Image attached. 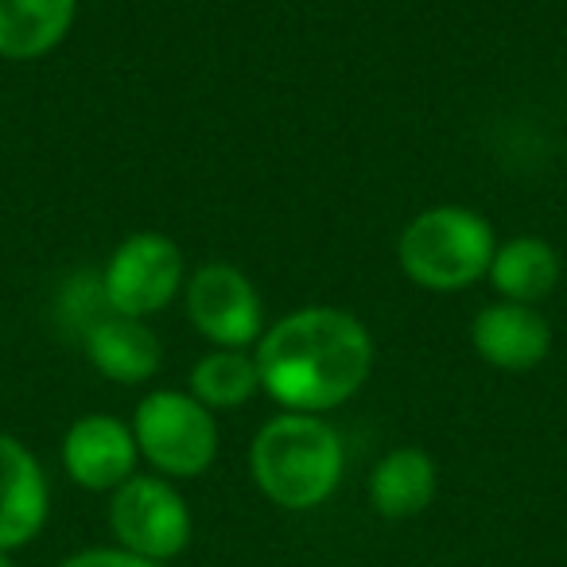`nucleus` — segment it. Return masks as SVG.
<instances>
[{
  "instance_id": "obj_16",
  "label": "nucleus",
  "mask_w": 567,
  "mask_h": 567,
  "mask_svg": "<svg viewBox=\"0 0 567 567\" xmlns=\"http://www.w3.org/2000/svg\"><path fill=\"white\" fill-rule=\"evenodd\" d=\"M59 567H164V564H152V559H141L125 548H82L74 556H66Z\"/></svg>"
},
{
  "instance_id": "obj_8",
  "label": "nucleus",
  "mask_w": 567,
  "mask_h": 567,
  "mask_svg": "<svg viewBox=\"0 0 567 567\" xmlns=\"http://www.w3.org/2000/svg\"><path fill=\"white\" fill-rule=\"evenodd\" d=\"M141 451H136L133 424L110 412L79 416L63 435V466L74 486L90 494H113L136 474Z\"/></svg>"
},
{
  "instance_id": "obj_6",
  "label": "nucleus",
  "mask_w": 567,
  "mask_h": 567,
  "mask_svg": "<svg viewBox=\"0 0 567 567\" xmlns=\"http://www.w3.org/2000/svg\"><path fill=\"white\" fill-rule=\"evenodd\" d=\"M110 533L117 548L152 564L183 556L195 533L187 497L164 474H133L110 494Z\"/></svg>"
},
{
  "instance_id": "obj_12",
  "label": "nucleus",
  "mask_w": 567,
  "mask_h": 567,
  "mask_svg": "<svg viewBox=\"0 0 567 567\" xmlns=\"http://www.w3.org/2000/svg\"><path fill=\"white\" fill-rule=\"evenodd\" d=\"M440 494V466L424 447H393L370 471V505L385 520L420 517Z\"/></svg>"
},
{
  "instance_id": "obj_11",
  "label": "nucleus",
  "mask_w": 567,
  "mask_h": 567,
  "mask_svg": "<svg viewBox=\"0 0 567 567\" xmlns=\"http://www.w3.org/2000/svg\"><path fill=\"white\" fill-rule=\"evenodd\" d=\"M82 354L113 385H144L164 365V342L148 327V319H125L105 311L97 323L82 331Z\"/></svg>"
},
{
  "instance_id": "obj_4",
  "label": "nucleus",
  "mask_w": 567,
  "mask_h": 567,
  "mask_svg": "<svg viewBox=\"0 0 567 567\" xmlns=\"http://www.w3.org/2000/svg\"><path fill=\"white\" fill-rule=\"evenodd\" d=\"M141 458L164 478H198L221 447L218 416L183 389H152L133 412Z\"/></svg>"
},
{
  "instance_id": "obj_3",
  "label": "nucleus",
  "mask_w": 567,
  "mask_h": 567,
  "mask_svg": "<svg viewBox=\"0 0 567 567\" xmlns=\"http://www.w3.org/2000/svg\"><path fill=\"white\" fill-rule=\"evenodd\" d=\"M497 234L486 214L458 203L420 210L396 237V265L424 292H466L486 280Z\"/></svg>"
},
{
  "instance_id": "obj_9",
  "label": "nucleus",
  "mask_w": 567,
  "mask_h": 567,
  "mask_svg": "<svg viewBox=\"0 0 567 567\" xmlns=\"http://www.w3.org/2000/svg\"><path fill=\"white\" fill-rule=\"evenodd\" d=\"M51 517V482L24 440L0 432V551H20Z\"/></svg>"
},
{
  "instance_id": "obj_2",
  "label": "nucleus",
  "mask_w": 567,
  "mask_h": 567,
  "mask_svg": "<svg viewBox=\"0 0 567 567\" xmlns=\"http://www.w3.org/2000/svg\"><path fill=\"white\" fill-rule=\"evenodd\" d=\"M249 474L272 505L288 513L319 509L347 474V443L327 416L276 412L249 447Z\"/></svg>"
},
{
  "instance_id": "obj_14",
  "label": "nucleus",
  "mask_w": 567,
  "mask_h": 567,
  "mask_svg": "<svg viewBox=\"0 0 567 567\" xmlns=\"http://www.w3.org/2000/svg\"><path fill=\"white\" fill-rule=\"evenodd\" d=\"M564 265H559V252L551 249L544 237L520 234L509 241H497L494 260H489V288L497 292V300L509 303H540L556 292Z\"/></svg>"
},
{
  "instance_id": "obj_7",
  "label": "nucleus",
  "mask_w": 567,
  "mask_h": 567,
  "mask_svg": "<svg viewBox=\"0 0 567 567\" xmlns=\"http://www.w3.org/2000/svg\"><path fill=\"white\" fill-rule=\"evenodd\" d=\"M187 319L214 350H252L265 334V303L249 272L229 260H206L183 284Z\"/></svg>"
},
{
  "instance_id": "obj_1",
  "label": "nucleus",
  "mask_w": 567,
  "mask_h": 567,
  "mask_svg": "<svg viewBox=\"0 0 567 567\" xmlns=\"http://www.w3.org/2000/svg\"><path fill=\"white\" fill-rule=\"evenodd\" d=\"M252 358L260 393L272 396L280 412L327 416L365 389L378 365V342L354 311L316 303L268 327Z\"/></svg>"
},
{
  "instance_id": "obj_13",
  "label": "nucleus",
  "mask_w": 567,
  "mask_h": 567,
  "mask_svg": "<svg viewBox=\"0 0 567 567\" xmlns=\"http://www.w3.org/2000/svg\"><path fill=\"white\" fill-rule=\"evenodd\" d=\"M79 0H0V59L35 63L63 48Z\"/></svg>"
},
{
  "instance_id": "obj_17",
  "label": "nucleus",
  "mask_w": 567,
  "mask_h": 567,
  "mask_svg": "<svg viewBox=\"0 0 567 567\" xmlns=\"http://www.w3.org/2000/svg\"><path fill=\"white\" fill-rule=\"evenodd\" d=\"M0 567H17V559H12L9 551H0Z\"/></svg>"
},
{
  "instance_id": "obj_5",
  "label": "nucleus",
  "mask_w": 567,
  "mask_h": 567,
  "mask_svg": "<svg viewBox=\"0 0 567 567\" xmlns=\"http://www.w3.org/2000/svg\"><path fill=\"white\" fill-rule=\"evenodd\" d=\"M102 296L113 316L125 319H152L183 296L187 284V257L167 234L141 229L128 234L110 252L102 272Z\"/></svg>"
},
{
  "instance_id": "obj_15",
  "label": "nucleus",
  "mask_w": 567,
  "mask_h": 567,
  "mask_svg": "<svg viewBox=\"0 0 567 567\" xmlns=\"http://www.w3.org/2000/svg\"><path fill=\"white\" fill-rule=\"evenodd\" d=\"M260 393V370L252 350H210L190 370V396L218 412L245 409Z\"/></svg>"
},
{
  "instance_id": "obj_10",
  "label": "nucleus",
  "mask_w": 567,
  "mask_h": 567,
  "mask_svg": "<svg viewBox=\"0 0 567 567\" xmlns=\"http://www.w3.org/2000/svg\"><path fill=\"white\" fill-rule=\"evenodd\" d=\"M471 347L486 365L502 373H528L548 358L551 327L533 303L497 300L474 316Z\"/></svg>"
}]
</instances>
